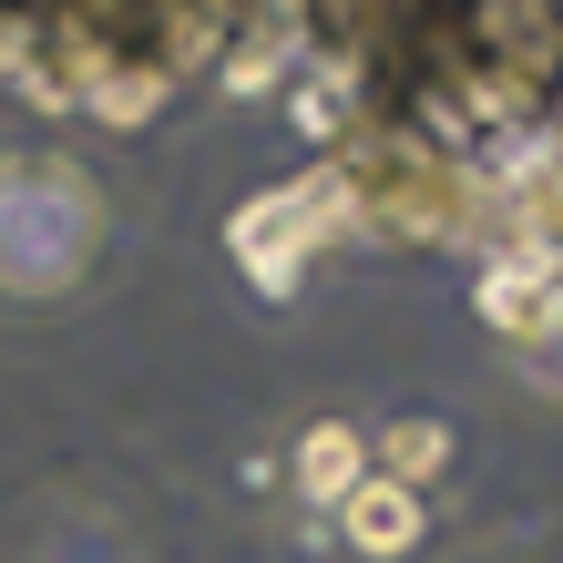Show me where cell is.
<instances>
[{"instance_id":"obj_2","label":"cell","mask_w":563,"mask_h":563,"mask_svg":"<svg viewBox=\"0 0 563 563\" xmlns=\"http://www.w3.org/2000/svg\"><path fill=\"white\" fill-rule=\"evenodd\" d=\"M297 472H308V492H339V503H349V492H358V441H349V430H318Z\"/></svg>"},{"instance_id":"obj_1","label":"cell","mask_w":563,"mask_h":563,"mask_svg":"<svg viewBox=\"0 0 563 563\" xmlns=\"http://www.w3.org/2000/svg\"><path fill=\"white\" fill-rule=\"evenodd\" d=\"M410 533H420V492H400V482H358V492H349V543L400 553Z\"/></svg>"},{"instance_id":"obj_3","label":"cell","mask_w":563,"mask_h":563,"mask_svg":"<svg viewBox=\"0 0 563 563\" xmlns=\"http://www.w3.org/2000/svg\"><path fill=\"white\" fill-rule=\"evenodd\" d=\"M430 472H441V430H430V420H400V430H389V482H430Z\"/></svg>"}]
</instances>
